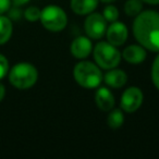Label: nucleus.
Masks as SVG:
<instances>
[{
    "instance_id": "f257e3e1",
    "label": "nucleus",
    "mask_w": 159,
    "mask_h": 159,
    "mask_svg": "<svg viewBox=\"0 0 159 159\" xmlns=\"http://www.w3.org/2000/svg\"><path fill=\"white\" fill-rule=\"evenodd\" d=\"M132 31L137 43L146 50L159 52V12L142 11L135 16Z\"/></svg>"
},
{
    "instance_id": "f03ea898",
    "label": "nucleus",
    "mask_w": 159,
    "mask_h": 159,
    "mask_svg": "<svg viewBox=\"0 0 159 159\" xmlns=\"http://www.w3.org/2000/svg\"><path fill=\"white\" fill-rule=\"evenodd\" d=\"M73 77L80 86L87 89H97L104 81L100 68L91 61L77 62L73 69Z\"/></svg>"
},
{
    "instance_id": "7ed1b4c3",
    "label": "nucleus",
    "mask_w": 159,
    "mask_h": 159,
    "mask_svg": "<svg viewBox=\"0 0 159 159\" xmlns=\"http://www.w3.org/2000/svg\"><path fill=\"white\" fill-rule=\"evenodd\" d=\"M38 80L37 69L29 62L16 64L9 72V81L16 89H27L36 84Z\"/></svg>"
},
{
    "instance_id": "20e7f679",
    "label": "nucleus",
    "mask_w": 159,
    "mask_h": 159,
    "mask_svg": "<svg viewBox=\"0 0 159 159\" xmlns=\"http://www.w3.org/2000/svg\"><path fill=\"white\" fill-rule=\"evenodd\" d=\"M95 63L104 70L117 68L122 59L118 48L108 42H99L93 49Z\"/></svg>"
},
{
    "instance_id": "39448f33",
    "label": "nucleus",
    "mask_w": 159,
    "mask_h": 159,
    "mask_svg": "<svg viewBox=\"0 0 159 159\" xmlns=\"http://www.w3.org/2000/svg\"><path fill=\"white\" fill-rule=\"evenodd\" d=\"M39 21L47 31L58 33V32L63 31L66 27L68 16L62 8L50 5L42 10Z\"/></svg>"
},
{
    "instance_id": "423d86ee",
    "label": "nucleus",
    "mask_w": 159,
    "mask_h": 159,
    "mask_svg": "<svg viewBox=\"0 0 159 159\" xmlns=\"http://www.w3.org/2000/svg\"><path fill=\"white\" fill-rule=\"evenodd\" d=\"M84 30L86 36L91 39H100L107 31V21L102 14L92 12L87 14L84 22Z\"/></svg>"
},
{
    "instance_id": "0eeeda50",
    "label": "nucleus",
    "mask_w": 159,
    "mask_h": 159,
    "mask_svg": "<svg viewBox=\"0 0 159 159\" xmlns=\"http://www.w3.org/2000/svg\"><path fill=\"white\" fill-rule=\"evenodd\" d=\"M144 102V94L141 89L131 86L122 93L120 99V107L126 113H133L141 108Z\"/></svg>"
},
{
    "instance_id": "6e6552de",
    "label": "nucleus",
    "mask_w": 159,
    "mask_h": 159,
    "mask_svg": "<svg viewBox=\"0 0 159 159\" xmlns=\"http://www.w3.org/2000/svg\"><path fill=\"white\" fill-rule=\"evenodd\" d=\"M105 35L107 37V42L110 43L113 46L119 47L125 44L129 36V31L124 23L116 21V22H112L109 25Z\"/></svg>"
},
{
    "instance_id": "1a4fd4ad",
    "label": "nucleus",
    "mask_w": 159,
    "mask_h": 159,
    "mask_svg": "<svg viewBox=\"0 0 159 159\" xmlns=\"http://www.w3.org/2000/svg\"><path fill=\"white\" fill-rule=\"evenodd\" d=\"M92 51H93V44L91 38L87 36H79L71 43L70 52L76 59H85L91 55Z\"/></svg>"
},
{
    "instance_id": "9d476101",
    "label": "nucleus",
    "mask_w": 159,
    "mask_h": 159,
    "mask_svg": "<svg viewBox=\"0 0 159 159\" xmlns=\"http://www.w3.org/2000/svg\"><path fill=\"white\" fill-rule=\"evenodd\" d=\"M95 102L98 109L102 111H110L115 108L116 99L112 92L107 87H97L95 93Z\"/></svg>"
},
{
    "instance_id": "9b49d317",
    "label": "nucleus",
    "mask_w": 159,
    "mask_h": 159,
    "mask_svg": "<svg viewBox=\"0 0 159 159\" xmlns=\"http://www.w3.org/2000/svg\"><path fill=\"white\" fill-rule=\"evenodd\" d=\"M122 58L130 64H141L147 57L146 49L141 45H130L121 53Z\"/></svg>"
},
{
    "instance_id": "f8f14e48",
    "label": "nucleus",
    "mask_w": 159,
    "mask_h": 159,
    "mask_svg": "<svg viewBox=\"0 0 159 159\" xmlns=\"http://www.w3.org/2000/svg\"><path fill=\"white\" fill-rule=\"evenodd\" d=\"M104 81L106 85L111 89H121L128 82V75L121 69L113 68L107 70L106 74L104 75Z\"/></svg>"
},
{
    "instance_id": "ddd939ff",
    "label": "nucleus",
    "mask_w": 159,
    "mask_h": 159,
    "mask_svg": "<svg viewBox=\"0 0 159 159\" xmlns=\"http://www.w3.org/2000/svg\"><path fill=\"white\" fill-rule=\"evenodd\" d=\"M99 0H71L70 8L77 16H87L96 10Z\"/></svg>"
},
{
    "instance_id": "4468645a",
    "label": "nucleus",
    "mask_w": 159,
    "mask_h": 159,
    "mask_svg": "<svg viewBox=\"0 0 159 159\" xmlns=\"http://www.w3.org/2000/svg\"><path fill=\"white\" fill-rule=\"evenodd\" d=\"M13 26L11 19L0 14V45H3L11 38Z\"/></svg>"
},
{
    "instance_id": "2eb2a0df",
    "label": "nucleus",
    "mask_w": 159,
    "mask_h": 159,
    "mask_svg": "<svg viewBox=\"0 0 159 159\" xmlns=\"http://www.w3.org/2000/svg\"><path fill=\"white\" fill-rule=\"evenodd\" d=\"M124 122V115L122 109H111L110 112L107 118V124L109 128L117 130V129L121 128L122 124Z\"/></svg>"
},
{
    "instance_id": "dca6fc26",
    "label": "nucleus",
    "mask_w": 159,
    "mask_h": 159,
    "mask_svg": "<svg viewBox=\"0 0 159 159\" xmlns=\"http://www.w3.org/2000/svg\"><path fill=\"white\" fill-rule=\"evenodd\" d=\"M143 11V1L142 0H128L124 5V12L126 16L135 18Z\"/></svg>"
},
{
    "instance_id": "f3484780",
    "label": "nucleus",
    "mask_w": 159,
    "mask_h": 159,
    "mask_svg": "<svg viewBox=\"0 0 159 159\" xmlns=\"http://www.w3.org/2000/svg\"><path fill=\"white\" fill-rule=\"evenodd\" d=\"M119 10H118L117 7H115L113 5H110L109 3L106 8L104 9V12H102V16L105 18V20L109 23H112V22H116L118 21L119 19Z\"/></svg>"
},
{
    "instance_id": "a211bd4d",
    "label": "nucleus",
    "mask_w": 159,
    "mask_h": 159,
    "mask_svg": "<svg viewBox=\"0 0 159 159\" xmlns=\"http://www.w3.org/2000/svg\"><path fill=\"white\" fill-rule=\"evenodd\" d=\"M156 56L154 62H152V70H150V76H152V81L154 86L159 91V52Z\"/></svg>"
},
{
    "instance_id": "6ab92c4d",
    "label": "nucleus",
    "mask_w": 159,
    "mask_h": 159,
    "mask_svg": "<svg viewBox=\"0 0 159 159\" xmlns=\"http://www.w3.org/2000/svg\"><path fill=\"white\" fill-rule=\"evenodd\" d=\"M42 10L37 7H29L24 12V16L29 22H36L40 19Z\"/></svg>"
},
{
    "instance_id": "aec40b11",
    "label": "nucleus",
    "mask_w": 159,
    "mask_h": 159,
    "mask_svg": "<svg viewBox=\"0 0 159 159\" xmlns=\"http://www.w3.org/2000/svg\"><path fill=\"white\" fill-rule=\"evenodd\" d=\"M8 71H9V61L5 56L0 55V80H2L7 75Z\"/></svg>"
},
{
    "instance_id": "412c9836",
    "label": "nucleus",
    "mask_w": 159,
    "mask_h": 159,
    "mask_svg": "<svg viewBox=\"0 0 159 159\" xmlns=\"http://www.w3.org/2000/svg\"><path fill=\"white\" fill-rule=\"evenodd\" d=\"M10 6H11V0H0V14L9 11Z\"/></svg>"
},
{
    "instance_id": "4be33fe9",
    "label": "nucleus",
    "mask_w": 159,
    "mask_h": 159,
    "mask_svg": "<svg viewBox=\"0 0 159 159\" xmlns=\"http://www.w3.org/2000/svg\"><path fill=\"white\" fill-rule=\"evenodd\" d=\"M21 16V10L19 9H12L10 12V18L14 19V20H19Z\"/></svg>"
},
{
    "instance_id": "5701e85b",
    "label": "nucleus",
    "mask_w": 159,
    "mask_h": 159,
    "mask_svg": "<svg viewBox=\"0 0 159 159\" xmlns=\"http://www.w3.org/2000/svg\"><path fill=\"white\" fill-rule=\"evenodd\" d=\"M30 0H12V2L16 7H21V6H24L29 2Z\"/></svg>"
},
{
    "instance_id": "b1692460",
    "label": "nucleus",
    "mask_w": 159,
    "mask_h": 159,
    "mask_svg": "<svg viewBox=\"0 0 159 159\" xmlns=\"http://www.w3.org/2000/svg\"><path fill=\"white\" fill-rule=\"evenodd\" d=\"M5 96H6V87L3 86V84L0 83V102L5 98Z\"/></svg>"
},
{
    "instance_id": "393cba45",
    "label": "nucleus",
    "mask_w": 159,
    "mask_h": 159,
    "mask_svg": "<svg viewBox=\"0 0 159 159\" xmlns=\"http://www.w3.org/2000/svg\"><path fill=\"white\" fill-rule=\"evenodd\" d=\"M143 2L147 3V5H152V6H157L159 5V0H142Z\"/></svg>"
},
{
    "instance_id": "a878e982",
    "label": "nucleus",
    "mask_w": 159,
    "mask_h": 159,
    "mask_svg": "<svg viewBox=\"0 0 159 159\" xmlns=\"http://www.w3.org/2000/svg\"><path fill=\"white\" fill-rule=\"evenodd\" d=\"M102 3H107V5H109V3H112V2H115L116 0H100Z\"/></svg>"
}]
</instances>
